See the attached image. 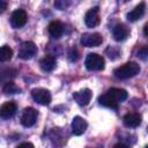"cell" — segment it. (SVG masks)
<instances>
[{"label":"cell","mask_w":148,"mask_h":148,"mask_svg":"<svg viewBox=\"0 0 148 148\" xmlns=\"http://www.w3.org/2000/svg\"><path fill=\"white\" fill-rule=\"evenodd\" d=\"M139 72H140L139 64H136L134 61H130V62H126V64L119 66L118 68H116L113 71V74L117 79L125 80V79H130V77L135 76L136 74H139Z\"/></svg>","instance_id":"1"},{"label":"cell","mask_w":148,"mask_h":148,"mask_svg":"<svg viewBox=\"0 0 148 148\" xmlns=\"http://www.w3.org/2000/svg\"><path fill=\"white\" fill-rule=\"evenodd\" d=\"M84 65L88 71H102V69H104L105 61L102 56H99L97 53H89L86 57Z\"/></svg>","instance_id":"2"},{"label":"cell","mask_w":148,"mask_h":148,"mask_svg":"<svg viewBox=\"0 0 148 148\" xmlns=\"http://www.w3.org/2000/svg\"><path fill=\"white\" fill-rule=\"evenodd\" d=\"M103 42V37L98 32H87L81 37V44L86 47H96L101 45Z\"/></svg>","instance_id":"3"},{"label":"cell","mask_w":148,"mask_h":148,"mask_svg":"<svg viewBox=\"0 0 148 148\" xmlns=\"http://www.w3.org/2000/svg\"><path fill=\"white\" fill-rule=\"evenodd\" d=\"M37 54V46L34 42H23L18 50V57L23 60L34 58Z\"/></svg>","instance_id":"4"},{"label":"cell","mask_w":148,"mask_h":148,"mask_svg":"<svg viewBox=\"0 0 148 148\" xmlns=\"http://www.w3.org/2000/svg\"><path fill=\"white\" fill-rule=\"evenodd\" d=\"M31 96L34 101L40 105H49L51 103V94L44 88H35L31 90Z\"/></svg>","instance_id":"5"},{"label":"cell","mask_w":148,"mask_h":148,"mask_svg":"<svg viewBox=\"0 0 148 148\" xmlns=\"http://www.w3.org/2000/svg\"><path fill=\"white\" fill-rule=\"evenodd\" d=\"M37 117H38V112L36 109L25 108L22 112V116H21V124L24 127H31L37 121Z\"/></svg>","instance_id":"6"},{"label":"cell","mask_w":148,"mask_h":148,"mask_svg":"<svg viewBox=\"0 0 148 148\" xmlns=\"http://www.w3.org/2000/svg\"><path fill=\"white\" fill-rule=\"evenodd\" d=\"M101 21V16H99V8L92 7L91 9H89L86 15H84V23L88 28H95L99 24Z\"/></svg>","instance_id":"7"},{"label":"cell","mask_w":148,"mask_h":148,"mask_svg":"<svg viewBox=\"0 0 148 148\" xmlns=\"http://www.w3.org/2000/svg\"><path fill=\"white\" fill-rule=\"evenodd\" d=\"M28 21V15L25 13V10L23 9H16L13 12L12 17H10V23L13 25V28L18 29L22 28Z\"/></svg>","instance_id":"8"},{"label":"cell","mask_w":148,"mask_h":148,"mask_svg":"<svg viewBox=\"0 0 148 148\" xmlns=\"http://www.w3.org/2000/svg\"><path fill=\"white\" fill-rule=\"evenodd\" d=\"M16 111H17V105L15 102H13V101L6 102L0 106V118L9 119L15 116Z\"/></svg>","instance_id":"9"},{"label":"cell","mask_w":148,"mask_h":148,"mask_svg":"<svg viewBox=\"0 0 148 148\" xmlns=\"http://www.w3.org/2000/svg\"><path fill=\"white\" fill-rule=\"evenodd\" d=\"M73 98L75 99V102H76L79 105L84 106V105H87V104L90 102V99H91V91H90V89H88V88L82 89V90H80V91L74 92Z\"/></svg>","instance_id":"10"},{"label":"cell","mask_w":148,"mask_h":148,"mask_svg":"<svg viewBox=\"0 0 148 148\" xmlns=\"http://www.w3.org/2000/svg\"><path fill=\"white\" fill-rule=\"evenodd\" d=\"M87 126H88L87 121H86L82 117H80V116L74 117L73 120H72V132H73L75 135H81V134H83L84 131L87 130Z\"/></svg>","instance_id":"11"},{"label":"cell","mask_w":148,"mask_h":148,"mask_svg":"<svg viewBox=\"0 0 148 148\" xmlns=\"http://www.w3.org/2000/svg\"><path fill=\"white\" fill-rule=\"evenodd\" d=\"M112 35H113L114 40L121 42V40H125V39L128 37L130 30H128V28H127L125 24L119 23V24L114 25V28H113V30H112Z\"/></svg>","instance_id":"12"},{"label":"cell","mask_w":148,"mask_h":148,"mask_svg":"<svg viewBox=\"0 0 148 148\" xmlns=\"http://www.w3.org/2000/svg\"><path fill=\"white\" fill-rule=\"evenodd\" d=\"M141 114L136 113V112H130L127 114H125L123 121H124V125L126 127H131V128H134V127H138L140 124H141Z\"/></svg>","instance_id":"13"},{"label":"cell","mask_w":148,"mask_h":148,"mask_svg":"<svg viewBox=\"0 0 148 148\" xmlns=\"http://www.w3.org/2000/svg\"><path fill=\"white\" fill-rule=\"evenodd\" d=\"M47 31L52 38H60L64 34V25L60 21H52L47 27Z\"/></svg>","instance_id":"14"},{"label":"cell","mask_w":148,"mask_h":148,"mask_svg":"<svg viewBox=\"0 0 148 148\" xmlns=\"http://www.w3.org/2000/svg\"><path fill=\"white\" fill-rule=\"evenodd\" d=\"M145 9H146V3L145 2H140L138 6H135V8L133 10H131L127 14V18L131 22H135L139 18H141L145 14Z\"/></svg>","instance_id":"15"},{"label":"cell","mask_w":148,"mask_h":148,"mask_svg":"<svg viewBox=\"0 0 148 148\" xmlns=\"http://www.w3.org/2000/svg\"><path fill=\"white\" fill-rule=\"evenodd\" d=\"M98 103L105 108H109L112 110H118V102H116L108 92H105L98 97Z\"/></svg>","instance_id":"16"},{"label":"cell","mask_w":148,"mask_h":148,"mask_svg":"<svg viewBox=\"0 0 148 148\" xmlns=\"http://www.w3.org/2000/svg\"><path fill=\"white\" fill-rule=\"evenodd\" d=\"M39 65L42 67L43 71L45 72H51L56 68V65H57V60L53 56H45L40 61H39Z\"/></svg>","instance_id":"17"},{"label":"cell","mask_w":148,"mask_h":148,"mask_svg":"<svg viewBox=\"0 0 148 148\" xmlns=\"http://www.w3.org/2000/svg\"><path fill=\"white\" fill-rule=\"evenodd\" d=\"M116 102H124L127 98V91L125 89H120V88H111L106 91Z\"/></svg>","instance_id":"18"},{"label":"cell","mask_w":148,"mask_h":148,"mask_svg":"<svg viewBox=\"0 0 148 148\" xmlns=\"http://www.w3.org/2000/svg\"><path fill=\"white\" fill-rule=\"evenodd\" d=\"M12 57H13V50L9 46L7 45L0 46V62H6L10 60Z\"/></svg>","instance_id":"19"},{"label":"cell","mask_w":148,"mask_h":148,"mask_svg":"<svg viewBox=\"0 0 148 148\" xmlns=\"http://www.w3.org/2000/svg\"><path fill=\"white\" fill-rule=\"evenodd\" d=\"M2 90H3V92L6 95H13V94H16V92H20L21 91V89L14 82H12V81L6 82L5 86H3V88H2Z\"/></svg>","instance_id":"20"},{"label":"cell","mask_w":148,"mask_h":148,"mask_svg":"<svg viewBox=\"0 0 148 148\" xmlns=\"http://www.w3.org/2000/svg\"><path fill=\"white\" fill-rule=\"evenodd\" d=\"M71 2H72V0H56V1H54V6H56L58 9L62 10V9L67 8V7L71 5Z\"/></svg>","instance_id":"21"},{"label":"cell","mask_w":148,"mask_h":148,"mask_svg":"<svg viewBox=\"0 0 148 148\" xmlns=\"http://www.w3.org/2000/svg\"><path fill=\"white\" fill-rule=\"evenodd\" d=\"M68 58L71 61H76L79 59V52L75 47H72L69 51H68Z\"/></svg>","instance_id":"22"},{"label":"cell","mask_w":148,"mask_h":148,"mask_svg":"<svg viewBox=\"0 0 148 148\" xmlns=\"http://www.w3.org/2000/svg\"><path fill=\"white\" fill-rule=\"evenodd\" d=\"M106 52H108V54H109V57H110L111 59H116V58L119 56V50L116 49V47H113V46H110V47L106 50Z\"/></svg>","instance_id":"23"},{"label":"cell","mask_w":148,"mask_h":148,"mask_svg":"<svg viewBox=\"0 0 148 148\" xmlns=\"http://www.w3.org/2000/svg\"><path fill=\"white\" fill-rule=\"evenodd\" d=\"M147 56H148V47L147 46H143V47H141L138 51V57L141 58L142 60H146L147 59Z\"/></svg>","instance_id":"24"},{"label":"cell","mask_w":148,"mask_h":148,"mask_svg":"<svg viewBox=\"0 0 148 148\" xmlns=\"http://www.w3.org/2000/svg\"><path fill=\"white\" fill-rule=\"evenodd\" d=\"M6 9H7V1L0 0V13H3Z\"/></svg>","instance_id":"25"},{"label":"cell","mask_w":148,"mask_h":148,"mask_svg":"<svg viewBox=\"0 0 148 148\" xmlns=\"http://www.w3.org/2000/svg\"><path fill=\"white\" fill-rule=\"evenodd\" d=\"M18 147H34V145L30 142H22L18 145Z\"/></svg>","instance_id":"26"},{"label":"cell","mask_w":148,"mask_h":148,"mask_svg":"<svg viewBox=\"0 0 148 148\" xmlns=\"http://www.w3.org/2000/svg\"><path fill=\"white\" fill-rule=\"evenodd\" d=\"M147 28H148V24H145V28H143V34H145V36H147Z\"/></svg>","instance_id":"27"}]
</instances>
